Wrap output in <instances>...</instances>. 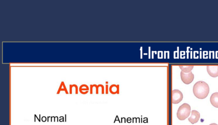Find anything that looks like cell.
I'll return each instance as SVG.
<instances>
[{"instance_id": "6da1fadb", "label": "cell", "mask_w": 218, "mask_h": 125, "mask_svg": "<svg viewBox=\"0 0 218 125\" xmlns=\"http://www.w3.org/2000/svg\"><path fill=\"white\" fill-rule=\"evenodd\" d=\"M210 88L208 84L203 81H199L195 84L193 88V92L197 98L203 99L209 94Z\"/></svg>"}, {"instance_id": "7a4b0ae2", "label": "cell", "mask_w": 218, "mask_h": 125, "mask_svg": "<svg viewBox=\"0 0 218 125\" xmlns=\"http://www.w3.org/2000/svg\"><path fill=\"white\" fill-rule=\"evenodd\" d=\"M191 112V107L189 104L185 103L180 106L177 112V117L179 120H184L189 117Z\"/></svg>"}, {"instance_id": "3957f363", "label": "cell", "mask_w": 218, "mask_h": 125, "mask_svg": "<svg viewBox=\"0 0 218 125\" xmlns=\"http://www.w3.org/2000/svg\"><path fill=\"white\" fill-rule=\"evenodd\" d=\"M182 93L178 90H174L172 91V103L173 104H178L182 100Z\"/></svg>"}, {"instance_id": "277c9868", "label": "cell", "mask_w": 218, "mask_h": 125, "mask_svg": "<svg viewBox=\"0 0 218 125\" xmlns=\"http://www.w3.org/2000/svg\"><path fill=\"white\" fill-rule=\"evenodd\" d=\"M181 78L182 81L183 83L186 84H190L192 83L194 78V76L192 72H190L189 73H184L182 71L181 72Z\"/></svg>"}, {"instance_id": "5b68a950", "label": "cell", "mask_w": 218, "mask_h": 125, "mask_svg": "<svg viewBox=\"0 0 218 125\" xmlns=\"http://www.w3.org/2000/svg\"><path fill=\"white\" fill-rule=\"evenodd\" d=\"M207 70L211 77L216 78L218 77V66H207Z\"/></svg>"}, {"instance_id": "8992f818", "label": "cell", "mask_w": 218, "mask_h": 125, "mask_svg": "<svg viewBox=\"0 0 218 125\" xmlns=\"http://www.w3.org/2000/svg\"><path fill=\"white\" fill-rule=\"evenodd\" d=\"M200 117V114L199 112L196 110H192L191 112V115L188 118V120L192 124L197 123L199 121Z\"/></svg>"}, {"instance_id": "52a82bcc", "label": "cell", "mask_w": 218, "mask_h": 125, "mask_svg": "<svg viewBox=\"0 0 218 125\" xmlns=\"http://www.w3.org/2000/svg\"><path fill=\"white\" fill-rule=\"evenodd\" d=\"M210 103L216 108H218V92H215L211 95L210 98Z\"/></svg>"}, {"instance_id": "ba28073f", "label": "cell", "mask_w": 218, "mask_h": 125, "mask_svg": "<svg viewBox=\"0 0 218 125\" xmlns=\"http://www.w3.org/2000/svg\"><path fill=\"white\" fill-rule=\"evenodd\" d=\"M194 67V66H179L180 68L182 70V71L186 73H189L191 72Z\"/></svg>"}, {"instance_id": "9c48e42d", "label": "cell", "mask_w": 218, "mask_h": 125, "mask_svg": "<svg viewBox=\"0 0 218 125\" xmlns=\"http://www.w3.org/2000/svg\"><path fill=\"white\" fill-rule=\"evenodd\" d=\"M110 91L112 94H115L119 93V85L113 84L110 87Z\"/></svg>"}, {"instance_id": "30bf717a", "label": "cell", "mask_w": 218, "mask_h": 125, "mask_svg": "<svg viewBox=\"0 0 218 125\" xmlns=\"http://www.w3.org/2000/svg\"><path fill=\"white\" fill-rule=\"evenodd\" d=\"M89 90V87L86 84L82 85L79 88V91L81 94L84 95L87 94Z\"/></svg>"}, {"instance_id": "8fae6325", "label": "cell", "mask_w": 218, "mask_h": 125, "mask_svg": "<svg viewBox=\"0 0 218 125\" xmlns=\"http://www.w3.org/2000/svg\"><path fill=\"white\" fill-rule=\"evenodd\" d=\"M65 91L66 92V94H69L68 92L67 91V89H66V86H65V84L64 82H62V83L60 85V86L59 87V88L58 91L57 93V94H59L60 92L61 91Z\"/></svg>"}, {"instance_id": "7c38bea8", "label": "cell", "mask_w": 218, "mask_h": 125, "mask_svg": "<svg viewBox=\"0 0 218 125\" xmlns=\"http://www.w3.org/2000/svg\"><path fill=\"white\" fill-rule=\"evenodd\" d=\"M209 125H218L217 124H216V123H213L210 124Z\"/></svg>"}]
</instances>
